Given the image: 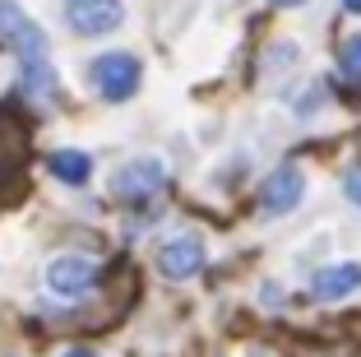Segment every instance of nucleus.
Returning <instances> with one entry per match:
<instances>
[{"mask_svg": "<svg viewBox=\"0 0 361 357\" xmlns=\"http://www.w3.org/2000/svg\"><path fill=\"white\" fill-rule=\"evenodd\" d=\"M88 84H93V93L106 98V103H126V98H135L139 84H144V65L130 52H106L88 65Z\"/></svg>", "mask_w": 361, "mask_h": 357, "instance_id": "1", "label": "nucleus"}, {"mask_svg": "<svg viewBox=\"0 0 361 357\" xmlns=\"http://www.w3.org/2000/svg\"><path fill=\"white\" fill-rule=\"evenodd\" d=\"M0 42L10 47L19 61H47V56H51L47 28L23 10L19 0H0Z\"/></svg>", "mask_w": 361, "mask_h": 357, "instance_id": "2", "label": "nucleus"}, {"mask_svg": "<svg viewBox=\"0 0 361 357\" xmlns=\"http://www.w3.org/2000/svg\"><path fill=\"white\" fill-rule=\"evenodd\" d=\"M153 264L162 269V279H171V283H185V279H195V274L209 264V246H204L200 232H176V237H167V242L158 246Z\"/></svg>", "mask_w": 361, "mask_h": 357, "instance_id": "3", "label": "nucleus"}, {"mask_svg": "<svg viewBox=\"0 0 361 357\" xmlns=\"http://www.w3.org/2000/svg\"><path fill=\"white\" fill-rule=\"evenodd\" d=\"M259 213L264 218H283V213H292L301 200H306V172L297 168V163H283V168H274L264 181H259Z\"/></svg>", "mask_w": 361, "mask_h": 357, "instance_id": "4", "label": "nucleus"}, {"mask_svg": "<svg viewBox=\"0 0 361 357\" xmlns=\"http://www.w3.org/2000/svg\"><path fill=\"white\" fill-rule=\"evenodd\" d=\"M65 23L79 37H106L126 23V0H65Z\"/></svg>", "mask_w": 361, "mask_h": 357, "instance_id": "5", "label": "nucleus"}, {"mask_svg": "<svg viewBox=\"0 0 361 357\" xmlns=\"http://www.w3.org/2000/svg\"><path fill=\"white\" fill-rule=\"evenodd\" d=\"M162 186H167V168H162V158H130L126 168H116V177H111V195L126 200V204L149 200V195H158Z\"/></svg>", "mask_w": 361, "mask_h": 357, "instance_id": "6", "label": "nucleus"}, {"mask_svg": "<svg viewBox=\"0 0 361 357\" xmlns=\"http://www.w3.org/2000/svg\"><path fill=\"white\" fill-rule=\"evenodd\" d=\"M93 283H97V264L88 255H56L47 264V288L61 297H84Z\"/></svg>", "mask_w": 361, "mask_h": 357, "instance_id": "7", "label": "nucleus"}, {"mask_svg": "<svg viewBox=\"0 0 361 357\" xmlns=\"http://www.w3.org/2000/svg\"><path fill=\"white\" fill-rule=\"evenodd\" d=\"M310 293H315V302H343V297L361 293V260H338V264L315 269Z\"/></svg>", "mask_w": 361, "mask_h": 357, "instance_id": "8", "label": "nucleus"}, {"mask_svg": "<svg viewBox=\"0 0 361 357\" xmlns=\"http://www.w3.org/2000/svg\"><path fill=\"white\" fill-rule=\"evenodd\" d=\"M47 172H51L56 181H65V186H84V181L93 177V158H88L84 148H51V153H47Z\"/></svg>", "mask_w": 361, "mask_h": 357, "instance_id": "9", "label": "nucleus"}, {"mask_svg": "<svg viewBox=\"0 0 361 357\" xmlns=\"http://www.w3.org/2000/svg\"><path fill=\"white\" fill-rule=\"evenodd\" d=\"M292 357H361L352 344H343V339H310V334H297L292 339Z\"/></svg>", "mask_w": 361, "mask_h": 357, "instance_id": "10", "label": "nucleus"}, {"mask_svg": "<svg viewBox=\"0 0 361 357\" xmlns=\"http://www.w3.org/2000/svg\"><path fill=\"white\" fill-rule=\"evenodd\" d=\"M23 195H28L23 163H0V204H19Z\"/></svg>", "mask_w": 361, "mask_h": 357, "instance_id": "11", "label": "nucleus"}, {"mask_svg": "<svg viewBox=\"0 0 361 357\" xmlns=\"http://www.w3.org/2000/svg\"><path fill=\"white\" fill-rule=\"evenodd\" d=\"M338 70L348 74V79H361V33L343 37V47H338Z\"/></svg>", "mask_w": 361, "mask_h": 357, "instance_id": "12", "label": "nucleus"}, {"mask_svg": "<svg viewBox=\"0 0 361 357\" xmlns=\"http://www.w3.org/2000/svg\"><path fill=\"white\" fill-rule=\"evenodd\" d=\"M343 195H348V200L361 209V168H348V172H343Z\"/></svg>", "mask_w": 361, "mask_h": 357, "instance_id": "13", "label": "nucleus"}, {"mask_svg": "<svg viewBox=\"0 0 361 357\" xmlns=\"http://www.w3.org/2000/svg\"><path fill=\"white\" fill-rule=\"evenodd\" d=\"M274 10H292V5H306V0H269Z\"/></svg>", "mask_w": 361, "mask_h": 357, "instance_id": "14", "label": "nucleus"}, {"mask_svg": "<svg viewBox=\"0 0 361 357\" xmlns=\"http://www.w3.org/2000/svg\"><path fill=\"white\" fill-rule=\"evenodd\" d=\"M61 357H97L93 348H70V353H61Z\"/></svg>", "mask_w": 361, "mask_h": 357, "instance_id": "15", "label": "nucleus"}, {"mask_svg": "<svg viewBox=\"0 0 361 357\" xmlns=\"http://www.w3.org/2000/svg\"><path fill=\"white\" fill-rule=\"evenodd\" d=\"M343 10H348V14H361V0H343Z\"/></svg>", "mask_w": 361, "mask_h": 357, "instance_id": "16", "label": "nucleus"}]
</instances>
